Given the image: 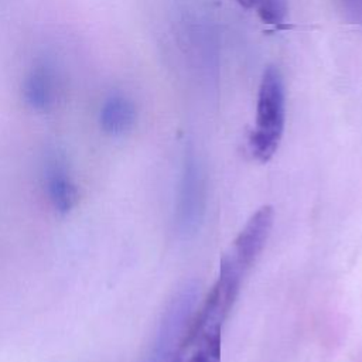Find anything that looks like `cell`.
I'll return each mask as SVG.
<instances>
[{
  "mask_svg": "<svg viewBox=\"0 0 362 362\" xmlns=\"http://www.w3.org/2000/svg\"><path fill=\"white\" fill-rule=\"evenodd\" d=\"M286 123V90L283 76L276 66H267L262 75L255 127L249 136L252 156L266 163L277 151Z\"/></svg>",
  "mask_w": 362,
  "mask_h": 362,
  "instance_id": "1",
  "label": "cell"
},
{
  "mask_svg": "<svg viewBox=\"0 0 362 362\" xmlns=\"http://www.w3.org/2000/svg\"><path fill=\"white\" fill-rule=\"evenodd\" d=\"M199 290L194 283H187L170 301L164 311L156 346L154 362H181L191 324L198 307Z\"/></svg>",
  "mask_w": 362,
  "mask_h": 362,
  "instance_id": "2",
  "label": "cell"
},
{
  "mask_svg": "<svg viewBox=\"0 0 362 362\" xmlns=\"http://www.w3.org/2000/svg\"><path fill=\"white\" fill-rule=\"evenodd\" d=\"M205 205L204 171L195 156L188 153L182 163L175 208V226L182 238H191L199 230L205 215Z\"/></svg>",
  "mask_w": 362,
  "mask_h": 362,
  "instance_id": "3",
  "label": "cell"
},
{
  "mask_svg": "<svg viewBox=\"0 0 362 362\" xmlns=\"http://www.w3.org/2000/svg\"><path fill=\"white\" fill-rule=\"evenodd\" d=\"M274 222V209L263 205L252 214L235 238L226 255L246 273L253 267L263 252Z\"/></svg>",
  "mask_w": 362,
  "mask_h": 362,
  "instance_id": "4",
  "label": "cell"
},
{
  "mask_svg": "<svg viewBox=\"0 0 362 362\" xmlns=\"http://www.w3.org/2000/svg\"><path fill=\"white\" fill-rule=\"evenodd\" d=\"M47 191L58 212L65 214L76 204V187L66 173L65 163L57 156H54L47 165Z\"/></svg>",
  "mask_w": 362,
  "mask_h": 362,
  "instance_id": "5",
  "label": "cell"
},
{
  "mask_svg": "<svg viewBox=\"0 0 362 362\" xmlns=\"http://www.w3.org/2000/svg\"><path fill=\"white\" fill-rule=\"evenodd\" d=\"M24 99L37 110H47L54 100L55 78L52 68L48 64L35 65L24 82Z\"/></svg>",
  "mask_w": 362,
  "mask_h": 362,
  "instance_id": "6",
  "label": "cell"
},
{
  "mask_svg": "<svg viewBox=\"0 0 362 362\" xmlns=\"http://www.w3.org/2000/svg\"><path fill=\"white\" fill-rule=\"evenodd\" d=\"M100 126L109 134H123L129 132L136 122L134 105L122 95L107 98L100 109Z\"/></svg>",
  "mask_w": 362,
  "mask_h": 362,
  "instance_id": "7",
  "label": "cell"
},
{
  "mask_svg": "<svg viewBox=\"0 0 362 362\" xmlns=\"http://www.w3.org/2000/svg\"><path fill=\"white\" fill-rule=\"evenodd\" d=\"M245 8L255 10L260 20L269 25H281L288 13L287 0H236Z\"/></svg>",
  "mask_w": 362,
  "mask_h": 362,
  "instance_id": "8",
  "label": "cell"
},
{
  "mask_svg": "<svg viewBox=\"0 0 362 362\" xmlns=\"http://www.w3.org/2000/svg\"><path fill=\"white\" fill-rule=\"evenodd\" d=\"M181 362H221V338L194 345Z\"/></svg>",
  "mask_w": 362,
  "mask_h": 362,
  "instance_id": "9",
  "label": "cell"
},
{
  "mask_svg": "<svg viewBox=\"0 0 362 362\" xmlns=\"http://www.w3.org/2000/svg\"><path fill=\"white\" fill-rule=\"evenodd\" d=\"M337 3L351 23L362 25V0H337Z\"/></svg>",
  "mask_w": 362,
  "mask_h": 362,
  "instance_id": "10",
  "label": "cell"
}]
</instances>
